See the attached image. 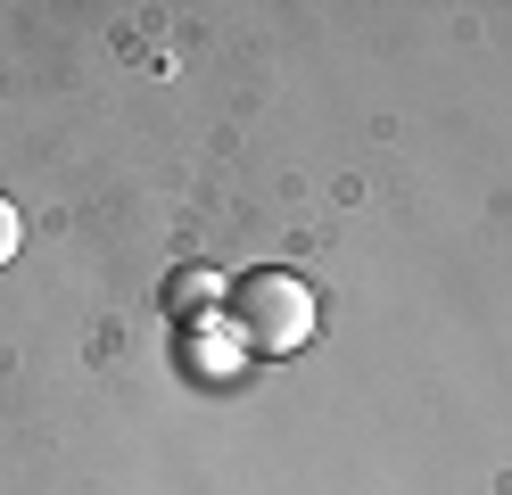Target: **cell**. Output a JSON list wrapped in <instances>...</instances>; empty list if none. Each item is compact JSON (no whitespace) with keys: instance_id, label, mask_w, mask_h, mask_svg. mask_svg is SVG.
<instances>
[{"instance_id":"cell-1","label":"cell","mask_w":512,"mask_h":495,"mask_svg":"<svg viewBox=\"0 0 512 495\" xmlns=\"http://www.w3.org/2000/svg\"><path fill=\"white\" fill-rule=\"evenodd\" d=\"M306 322H314V306H306V289L298 281H281V273H265L248 289V330H256V347H298L306 339Z\"/></svg>"}]
</instances>
